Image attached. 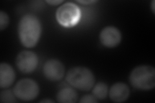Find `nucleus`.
<instances>
[{
  "label": "nucleus",
  "mask_w": 155,
  "mask_h": 103,
  "mask_svg": "<svg viewBox=\"0 0 155 103\" xmlns=\"http://www.w3.org/2000/svg\"><path fill=\"white\" fill-rule=\"evenodd\" d=\"M10 19L8 14L4 11H0V30L3 31L9 24Z\"/></svg>",
  "instance_id": "obj_14"
},
{
  "label": "nucleus",
  "mask_w": 155,
  "mask_h": 103,
  "mask_svg": "<svg viewBox=\"0 0 155 103\" xmlns=\"http://www.w3.org/2000/svg\"><path fill=\"white\" fill-rule=\"evenodd\" d=\"M18 32L19 41L26 48L35 47L41 34V24L39 19L31 14L23 16L18 23Z\"/></svg>",
  "instance_id": "obj_1"
},
{
  "label": "nucleus",
  "mask_w": 155,
  "mask_h": 103,
  "mask_svg": "<svg viewBox=\"0 0 155 103\" xmlns=\"http://www.w3.org/2000/svg\"><path fill=\"white\" fill-rule=\"evenodd\" d=\"M65 66L59 60L52 59L47 61L43 65V74L48 80L56 82L59 81L65 74Z\"/></svg>",
  "instance_id": "obj_7"
},
{
  "label": "nucleus",
  "mask_w": 155,
  "mask_h": 103,
  "mask_svg": "<svg viewBox=\"0 0 155 103\" xmlns=\"http://www.w3.org/2000/svg\"><path fill=\"white\" fill-rule=\"evenodd\" d=\"M38 65V57L35 52L23 50L19 52L16 59V65L23 73H31L36 70Z\"/></svg>",
  "instance_id": "obj_6"
},
{
  "label": "nucleus",
  "mask_w": 155,
  "mask_h": 103,
  "mask_svg": "<svg viewBox=\"0 0 155 103\" xmlns=\"http://www.w3.org/2000/svg\"><path fill=\"white\" fill-rule=\"evenodd\" d=\"M77 2L84 5H91L96 3L97 1H95V0H85V1H84V0H83V1H77Z\"/></svg>",
  "instance_id": "obj_17"
},
{
  "label": "nucleus",
  "mask_w": 155,
  "mask_h": 103,
  "mask_svg": "<svg viewBox=\"0 0 155 103\" xmlns=\"http://www.w3.org/2000/svg\"><path fill=\"white\" fill-rule=\"evenodd\" d=\"M81 17V11L76 4L67 2L57 9L56 20L60 25L64 27H72L78 23Z\"/></svg>",
  "instance_id": "obj_4"
},
{
  "label": "nucleus",
  "mask_w": 155,
  "mask_h": 103,
  "mask_svg": "<svg viewBox=\"0 0 155 103\" xmlns=\"http://www.w3.org/2000/svg\"><path fill=\"white\" fill-rule=\"evenodd\" d=\"M16 79V73L13 68L6 63L0 65V87L7 88L11 86Z\"/></svg>",
  "instance_id": "obj_10"
},
{
  "label": "nucleus",
  "mask_w": 155,
  "mask_h": 103,
  "mask_svg": "<svg viewBox=\"0 0 155 103\" xmlns=\"http://www.w3.org/2000/svg\"><path fill=\"white\" fill-rule=\"evenodd\" d=\"M78 95L72 88L66 87L60 90L56 95V100L61 103H75L78 101Z\"/></svg>",
  "instance_id": "obj_11"
},
{
  "label": "nucleus",
  "mask_w": 155,
  "mask_h": 103,
  "mask_svg": "<svg viewBox=\"0 0 155 103\" xmlns=\"http://www.w3.org/2000/svg\"><path fill=\"white\" fill-rule=\"evenodd\" d=\"M66 81L72 87L81 91H89L95 83V77L89 68L75 66L68 71Z\"/></svg>",
  "instance_id": "obj_3"
},
{
  "label": "nucleus",
  "mask_w": 155,
  "mask_h": 103,
  "mask_svg": "<svg viewBox=\"0 0 155 103\" xmlns=\"http://www.w3.org/2000/svg\"><path fill=\"white\" fill-rule=\"evenodd\" d=\"M13 92L18 99L23 101H31L38 96L40 87L35 81L27 78L19 81Z\"/></svg>",
  "instance_id": "obj_5"
},
{
  "label": "nucleus",
  "mask_w": 155,
  "mask_h": 103,
  "mask_svg": "<svg viewBox=\"0 0 155 103\" xmlns=\"http://www.w3.org/2000/svg\"><path fill=\"white\" fill-rule=\"evenodd\" d=\"M16 97L14 92L10 90L2 91L0 94V101L2 103L16 102Z\"/></svg>",
  "instance_id": "obj_13"
},
{
  "label": "nucleus",
  "mask_w": 155,
  "mask_h": 103,
  "mask_svg": "<svg viewBox=\"0 0 155 103\" xmlns=\"http://www.w3.org/2000/svg\"><path fill=\"white\" fill-rule=\"evenodd\" d=\"M100 41L101 45L107 48H114L122 41V34L115 27H106L100 34Z\"/></svg>",
  "instance_id": "obj_8"
},
{
  "label": "nucleus",
  "mask_w": 155,
  "mask_h": 103,
  "mask_svg": "<svg viewBox=\"0 0 155 103\" xmlns=\"http://www.w3.org/2000/svg\"><path fill=\"white\" fill-rule=\"evenodd\" d=\"M109 95L110 100L114 102H123L128 99L130 89L122 82H116L110 88Z\"/></svg>",
  "instance_id": "obj_9"
},
{
  "label": "nucleus",
  "mask_w": 155,
  "mask_h": 103,
  "mask_svg": "<svg viewBox=\"0 0 155 103\" xmlns=\"http://www.w3.org/2000/svg\"><path fill=\"white\" fill-rule=\"evenodd\" d=\"M151 8L153 13L154 14H155V1H154V0H153V1L151 2Z\"/></svg>",
  "instance_id": "obj_18"
},
{
  "label": "nucleus",
  "mask_w": 155,
  "mask_h": 103,
  "mask_svg": "<svg viewBox=\"0 0 155 103\" xmlns=\"http://www.w3.org/2000/svg\"><path fill=\"white\" fill-rule=\"evenodd\" d=\"M63 0H47L45 2L47 3L48 4H49L50 5H58L60 3H63Z\"/></svg>",
  "instance_id": "obj_16"
},
{
  "label": "nucleus",
  "mask_w": 155,
  "mask_h": 103,
  "mask_svg": "<svg viewBox=\"0 0 155 103\" xmlns=\"http://www.w3.org/2000/svg\"><path fill=\"white\" fill-rule=\"evenodd\" d=\"M80 103H96L98 99L93 95H85L81 98L79 101Z\"/></svg>",
  "instance_id": "obj_15"
},
{
  "label": "nucleus",
  "mask_w": 155,
  "mask_h": 103,
  "mask_svg": "<svg viewBox=\"0 0 155 103\" xmlns=\"http://www.w3.org/2000/svg\"><path fill=\"white\" fill-rule=\"evenodd\" d=\"M40 102H49V103H52V102H54V101H53L52 100H49V99H44V100H42V101H40Z\"/></svg>",
  "instance_id": "obj_19"
},
{
  "label": "nucleus",
  "mask_w": 155,
  "mask_h": 103,
  "mask_svg": "<svg viewBox=\"0 0 155 103\" xmlns=\"http://www.w3.org/2000/svg\"><path fill=\"white\" fill-rule=\"evenodd\" d=\"M108 86L105 82H99L93 87V95L98 100L105 99L108 95Z\"/></svg>",
  "instance_id": "obj_12"
},
{
  "label": "nucleus",
  "mask_w": 155,
  "mask_h": 103,
  "mask_svg": "<svg viewBox=\"0 0 155 103\" xmlns=\"http://www.w3.org/2000/svg\"><path fill=\"white\" fill-rule=\"evenodd\" d=\"M129 82L133 87L140 90H150L155 86V70L150 65L138 66L130 72Z\"/></svg>",
  "instance_id": "obj_2"
}]
</instances>
